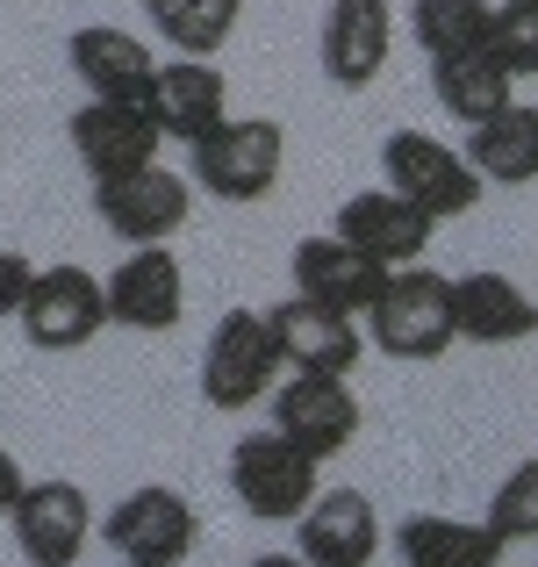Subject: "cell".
Returning <instances> with one entry per match:
<instances>
[{
  "label": "cell",
  "instance_id": "obj_1",
  "mask_svg": "<svg viewBox=\"0 0 538 567\" xmlns=\"http://www.w3.org/2000/svg\"><path fill=\"white\" fill-rule=\"evenodd\" d=\"M366 346L381 360H402V367H431L459 346V317H453V274L438 266H402L387 274L381 302L366 317Z\"/></svg>",
  "mask_w": 538,
  "mask_h": 567
},
{
  "label": "cell",
  "instance_id": "obj_2",
  "mask_svg": "<svg viewBox=\"0 0 538 567\" xmlns=\"http://www.w3.org/2000/svg\"><path fill=\"white\" fill-rule=\"evenodd\" d=\"M280 381H288V367H280V338L266 323V309H223L201 346V402L237 416L251 402H266Z\"/></svg>",
  "mask_w": 538,
  "mask_h": 567
},
{
  "label": "cell",
  "instance_id": "obj_3",
  "mask_svg": "<svg viewBox=\"0 0 538 567\" xmlns=\"http://www.w3.org/2000/svg\"><path fill=\"white\" fill-rule=\"evenodd\" d=\"M230 496L266 525H294L309 503L323 496V460H309L294 439H280L273 424L245 431L230 445Z\"/></svg>",
  "mask_w": 538,
  "mask_h": 567
},
{
  "label": "cell",
  "instance_id": "obj_4",
  "mask_svg": "<svg viewBox=\"0 0 538 567\" xmlns=\"http://www.w3.org/2000/svg\"><path fill=\"white\" fill-rule=\"evenodd\" d=\"M288 173V130L273 115H230L216 137L194 144V187L216 202H266Z\"/></svg>",
  "mask_w": 538,
  "mask_h": 567
},
{
  "label": "cell",
  "instance_id": "obj_5",
  "mask_svg": "<svg viewBox=\"0 0 538 567\" xmlns=\"http://www.w3.org/2000/svg\"><path fill=\"white\" fill-rule=\"evenodd\" d=\"M381 187H395L410 208H424L431 223H453L482 202V173L467 166V152H453L431 130H387L381 137Z\"/></svg>",
  "mask_w": 538,
  "mask_h": 567
},
{
  "label": "cell",
  "instance_id": "obj_6",
  "mask_svg": "<svg viewBox=\"0 0 538 567\" xmlns=\"http://www.w3.org/2000/svg\"><path fill=\"white\" fill-rule=\"evenodd\" d=\"M101 539L115 546L123 567H179L194 546H201V511H194L179 488L144 482L101 517Z\"/></svg>",
  "mask_w": 538,
  "mask_h": 567
},
{
  "label": "cell",
  "instance_id": "obj_7",
  "mask_svg": "<svg viewBox=\"0 0 538 567\" xmlns=\"http://www.w3.org/2000/svg\"><path fill=\"white\" fill-rule=\"evenodd\" d=\"M108 331V280L86 266H43L22 302V338L37 352H80Z\"/></svg>",
  "mask_w": 538,
  "mask_h": 567
},
{
  "label": "cell",
  "instance_id": "obj_8",
  "mask_svg": "<svg viewBox=\"0 0 538 567\" xmlns=\"http://www.w3.org/2000/svg\"><path fill=\"white\" fill-rule=\"evenodd\" d=\"M187 208H194V187L179 181L173 166H144V173H123V181H101L94 187L101 230H115L130 251L173 245V237L187 230Z\"/></svg>",
  "mask_w": 538,
  "mask_h": 567
},
{
  "label": "cell",
  "instance_id": "obj_9",
  "mask_svg": "<svg viewBox=\"0 0 538 567\" xmlns=\"http://www.w3.org/2000/svg\"><path fill=\"white\" fill-rule=\"evenodd\" d=\"M144 109L158 115L166 144H201L230 123V80H223L216 58H158L152 86H144Z\"/></svg>",
  "mask_w": 538,
  "mask_h": 567
},
{
  "label": "cell",
  "instance_id": "obj_10",
  "mask_svg": "<svg viewBox=\"0 0 538 567\" xmlns=\"http://www.w3.org/2000/svg\"><path fill=\"white\" fill-rule=\"evenodd\" d=\"M158 144H166V130H158V115L144 109V101H86V109L72 115V152H80V166H86L94 187L158 166Z\"/></svg>",
  "mask_w": 538,
  "mask_h": 567
},
{
  "label": "cell",
  "instance_id": "obj_11",
  "mask_svg": "<svg viewBox=\"0 0 538 567\" xmlns=\"http://www.w3.org/2000/svg\"><path fill=\"white\" fill-rule=\"evenodd\" d=\"M14 546H22L29 567H80L86 539H94V503H86L80 482H29L22 503L8 511Z\"/></svg>",
  "mask_w": 538,
  "mask_h": 567
},
{
  "label": "cell",
  "instance_id": "obj_12",
  "mask_svg": "<svg viewBox=\"0 0 538 567\" xmlns=\"http://www.w3.org/2000/svg\"><path fill=\"white\" fill-rule=\"evenodd\" d=\"M387 51H395V8L387 0H331L317 29V58L323 80L345 86V94H366L387 72Z\"/></svg>",
  "mask_w": 538,
  "mask_h": 567
},
{
  "label": "cell",
  "instance_id": "obj_13",
  "mask_svg": "<svg viewBox=\"0 0 538 567\" xmlns=\"http://www.w3.org/2000/svg\"><path fill=\"white\" fill-rule=\"evenodd\" d=\"M266 323H273V338H280V367H288V374L352 381V367L366 360V338H359V317H338V309H323V302H302V295L273 302V309H266Z\"/></svg>",
  "mask_w": 538,
  "mask_h": 567
},
{
  "label": "cell",
  "instance_id": "obj_14",
  "mask_svg": "<svg viewBox=\"0 0 538 567\" xmlns=\"http://www.w3.org/2000/svg\"><path fill=\"white\" fill-rule=\"evenodd\" d=\"M266 410H273L280 439H294L309 460H331V453H345V445L359 439V395H352V381L288 374L273 395H266Z\"/></svg>",
  "mask_w": 538,
  "mask_h": 567
},
{
  "label": "cell",
  "instance_id": "obj_15",
  "mask_svg": "<svg viewBox=\"0 0 538 567\" xmlns=\"http://www.w3.org/2000/svg\"><path fill=\"white\" fill-rule=\"evenodd\" d=\"M331 230L345 237L352 251L381 259L387 274H402V266H424V251H431V237H438V223H431L424 208H410L395 187H359V194H345V208H338Z\"/></svg>",
  "mask_w": 538,
  "mask_h": 567
},
{
  "label": "cell",
  "instance_id": "obj_16",
  "mask_svg": "<svg viewBox=\"0 0 538 567\" xmlns=\"http://www.w3.org/2000/svg\"><path fill=\"white\" fill-rule=\"evenodd\" d=\"M288 266H294V295L338 309V317H373V302H381V288H387V266L366 259V251H352L338 230L302 237Z\"/></svg>",
  "mask_w": 538,
  "mask_h": 567
},
{
  "label": "cell",
  "instance_id": "obj_17",
  "mask_svg": "<svg viewBox=\"0 0 538 567\" xmlns=\"http://www.w3.org/2000/svg\"><path fill=\"white\" fill-rule=\"evenodd\" d=\"M294 554L309 567H373V554H381V511L366 503V488H323L294 517Z\"/></svg>",
  "mask_w": 538,
  "mask_h": 567
},
{
  "label": "cell",
  "instance_id": "obj_18",
  "mask_svg": "<svg viewBox=\"0 0 538 567\" xmlns=\"http://www.w3.org/2000/svg\"><path fill=\"white\" fill-rule=\"evenodd\" d=\"M187 317V266L173 245H144L108 274V323L123 331H173Z\"/></svg>",
  "mask_w": 538,
  "mask_h": 567
},
{
  "label": "cell",
  "instance_id": "obj_19",
  "mask_svg": "<svg viewBox=\"0 0 538 567\" xmlns=\"http://www.w3.org/2000/svg\"><path fill=\"white\" fill-rule=\"evenodd\" d=\"M65 58H72V72H80V86L94 101H144V86H152V72H158V58L144 51L130 29H115V22L72 29Z\"/></svg>",
  "mask_w": 538,
  "mask_h": 567
},
{
  "label": "cell",
  "instance_id": "obj_20",
  "mask_svg": "<svg viewBox=\"0 0 538 567\" xmlns=\"http://www.w3.org/2000/svg\"><path fill=\"white\" fill-rule=\"evenodd\" d=\"M453 317L467 346H525L538 338V295L510 274H453Z\"/></svg>",
  "mask_w": 538,
  "mask_h": 567
},
{
  "label": "cell",
  "instance_id": "obj_21",
  "mask_svg": "<svg viewBox=\"0 0 538 567\" xmlns=\"http://www.w3.org/2000/svg\"><path fill=\"white\" fill-rule=\"evenodd\" d=\"M395 554H402V567H503L510 546H503L482 517L416 511V517L395 525Z\"/></svg>",
  "mask_w": 538,
  "mask_h": 567
},
{
  "label": "cell",
  "instance_id": "obj_22",
  "mask_svg": "<svg viewBox=\"0 0 538 567\" xmlns=\"http://www.w3.org/2000/svg\"><path fill=\"white\" fill-rule=\"evenodd\" d=\"M467 166L482 173V187H531L538 181V109L510 101L503 115H488L482 130H467Z\"/></svg>",
  "mask_w": 538,
  "mask_h": 567
},
{
  "label": "cell",
  "instance_id": "obj_23",
  "mask_svg": "<svg viewBox=\"0 0 538 567\" xmlns=\"http://www.w3.org/2000/svg\"><path fill=\"white\" fill-rule=\"evenodd\" d=\"M431 94H438V109L453 115V123L482 130L488 115H503L517 101V80L503 72L496 43L488 51H467V58H445V65H431Z\"/></svg>",
  "mask_w": 538,
  "mask_h": 567
},
{
  "label": "cell",
  "instance_id": "obj_24",
  "mask_svg": "<svg viewBox=\"0 0 538 567\" xmlns=\"http://www.w3.org/2000/svg\"><path fill=\"white\" fill-rule=\"evenodd\" d=\"M144 14L179 58H216L245 22V0H144Z\"/></svg>",
  "mask_w": 538,
  "mask_h": 567
},
{
  "label": "cell",
  "instance_id": "obj_25",
  "mask_svg": "<svg viewBox=\"0 0 538 567\" xmlns=\"http://www.w3.org/2000/svg\"><path fill=\"white\" fill-rule=\"evenodd\" d=\"M410 29H416L431 65H445V58H467V51H488V43H496V8H488V0H416Z\"/></svg>",
  "mask_w": 538,
  "mask_h": 567
},
{
  "label": "cell",
  "instance_id": "obj_26",
  "mask_svg": "<svg viewBox=\"0 0 538 567\" xmlns=\"http://www.w3.org/2000/svg\"><path fill=\"white\" fill-rule=\"evenodd\" d=\"M482 525L496 532L503 546H538V453L517 460V467L496 482V496H488Z\"/></svg>",
  "mask_w": 538,
  "mask_h": 567
},
{
  "label": "cell",
  "instance_id": "obj_27",
  "mask_svg": "<svg viewBox=\"0 0 538 567\" xmlns=\"http://www.w3.org/2000/svg\"><path fill=\"white\" fill-rule=\"evenodd\" d=\"M496 58L510 80H538V8H496Z\"/></svg>",
  "mask_w": 538,
  "mask_h": 567
},
{
  "label": "cell",
  "instance_id": "obj_28",
  "mask_svg": "<svg viewBox=\"0 0 538 567\" xmlns=\"http://www.w3.org/2000/svg\"><path fill=\"white\" fill-rule=\"evenodd\" d=\"M29 280H37V266H29L22 251H0V323H8V317H22Z\"/></svg>",
  "mask_w": 538,
  "mask_h": 567
},
{
  "label": "cell",
  "instance_id": "obj_29",
  "mask_svg": "<svg viewBox=\"0 0 538 567\" xmlns=\"http://www.w3.org/2000/svg\"><path fill=\"white\" fill-rule=\"evenodd\" d=\"M22 467H14V453H8V445H0V511H14V503H22Z\"/></svg>",
  "mask_w": 538,
  "mask_h": 567
},
{
  "label": "cell",
  "instance_id": "obj_30",
  "mask_svg": "<svg viewBox=\"0 0 538 567\" xmlns=\"http://www.w3.org/2000/svg\"><path fill=\"white\" fill-rule=\"evenodd\" d=\"M251 567H309V560H302V554H259Z\"/></svg>",
  "mask_w": 538,
  "mask_h": 567
},
{
  "label": "cell",
  "instance_id": "obj_31",
  "mask_svg": "<svg viewBox=\"0 0 538 567\" xmlns=\"http://www.w3.org/2000/svg\"><path fill=\"white\" fill-rule=\"evenodd\" d=\"M510 8H538V0H510Z\"/></svg>",
  "mask_w": 538,
  "mask_h": 567
}]
</instances>
